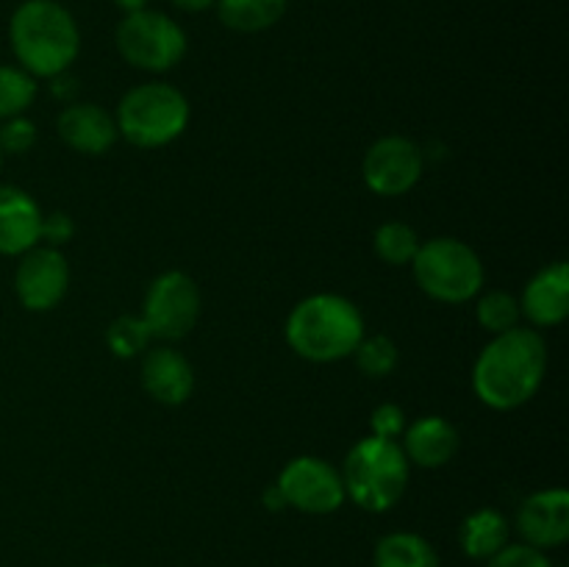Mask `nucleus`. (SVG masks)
Here are the masks:
<instances>
[{
  "instance_id": "1",
  "label": "nucleus",
  "mask_w": 569,
  "mask_h": 567,
  "mask_svg": "<svg viewBox=\"0 0 569 567\" xmlns=\"http://www.w3.org/2000/svg\"><path fill=\"white\" fill-rule=\"evenodd\" d=\"M548 372V345L537 328H511L481 350L472 367L478 400L495 411L520 409L539 392Z\"/></svg>"
},
{
  "instance_id": "2",
  "label": "nucleus",
  "mask_w": 569,
  "mask_h": 567,
  "mask_svg": "<svg viewBox=\"0 0 569 567\" xmlns=\"http://www.w3.org/2000/svg\"><path fill=\"white\" fill-rule=\"evenodd\" d=\"M9 42L17 67L33 78L67 72L81 50L76 17L56 0H26L9 22Z\"/></svg>"
},
{
  "instance_id": "3",
  "label": "nucleus",
  "mask_w": 569,
  "mask_h": 567,
  "mask_svg": "<svg viewBox=\"0 0 569 567\" xmlns=\"http://www.w3.org/2000/svg\"><path fill=\"white\" fill-rule=\"evenodd\" d=\"M283 334L300 359L328 365L353 356L356 345L365 337V317L345 295L317 292L289 311Z\"/></svg>"
},
{
  "instance_id": "4",
  "label": "nucleus",
  "mask_w": 569,
  "mask_h": 567,
  "mask_svg": "<svg viewBox=\"0 0 569 567\" xmlns=\"http://www.w3.org/2000/svg\"><path fill=\"white\" fill-rule=\"evenodd\" d=\"M345 495L365 511H389L409 487L411 465L398 439L370 434L348 450L342 465Z\"/></svg>"
},
{
  "instance_id": "5",
  "label": "nucleus",
  "mask_w": 569,
  "mask_h": 567,
  "mask_svg": "<svg viewBox=\"0 0 569 567\" xmlns=\"http://www.w3.org/2000/svg\"><path fill=\"white\" fill-rule=\"evenodd\" d=\"M189 100L178 87L164 81L139 83L122 94L117 106V133L133 148L153 150L176 142L189 126Z\"/></svg>"
},
{
  "instance_id": "6",
  "label": "nucleus",
  "mask_w": 569,
  "mask_h": 567,
  "mask_svg": "<svg viewBox=\"0 0 569 567\" xmlns=\"http://www.w3.org/2000/svg\"><path fill=\"white\" fill-rule=\"evenodd\" d=\"M415 281L428 298L439 304H467L483 287V261L476 250L456 237H437L420 242L411 259Z\"/></svg>"
},
{
  "instance_id": "7",
  "label": "nucleus",
  "mask_w": 569,
  "mask_h": 567,
  "mask_svg": "<svg viewBox=\"0 0 569 567\" xmlns=\"http://www.w3.org/2000/svg\"><path fill=\"white\" fill-rule=\"evenodd\" d=\"M114 42L122 59L144 72L172 70L187 56L183 28L153 9H139L122 17Z\"/></svg>"
},
{
  "instance_id": "8",
  "label": "nucleus",
  "mask_w": 569,
  "mask_h": 567,
  "mask_svg": "<svg viewBox=\"0 0 569 567\" xmlns=\"http://www.w3.org/2000/svg\"><path fill=\"white\" fill-rule=\"evenodd\" d=\"M200 317V289L192 276L181 270H167L148 287L142 306V320L148 322L153 339L178 342L189 337Z\"/></svg>"
},
{
  "instance_id": "9",
  "label": "nucleus",
  "mask_w": 569,
  "mask_h": 567,
  "mask_svg": "<svg viewBox=\"0 0 569 567\" xmlns=\"http://www.w3.org/2000/svg\"><path fill=\"white\" fill-rule=\"evenodd\" d=\"M283 504L303 515H331L345 504L342 472L320 456H298L278 476Z\"/></svg>"
},
{
  "instance_id": "10",
  "label": "nucleus",
  "mask_w": 569,
  "mask_h": 567,
  "mask_svg": "<svg viewBox=\"0 0 569 567\" xmlns=\"http://www.w3.org/2000/svg\"><path fill=\"white\" fill-rule=\"evenodd\" d=\"M426 172V153L409 137H381L367 148L361 178L370 192L381 198H400L420 183Z\"/></svg>"
},
{
  "instance_id": "11",
  "label": "nucleus",
  "mask_w": 569,
  "mask_h": 567,
  "mask_svg": "<svg viewBox=\"0 0 569 567\" xmlns=\"http://www.w3.org/2000/svg\"><path fill=\"white\" fill-rule=\"evenodd\" d=\"M67 287H70V267L59 248L33 245L17 261L14 295L28 311H50L59 306Z\"/></svg>"
},
{
  "instance_id": "12",
  "label": "nucleus",
  "mask_w": 569,
  "mask_h": 567,
  "mask_svg": "<svg viewBox=\"0 0 569 567\" xmlns=\"http://www.w3.org/2000/svg\"><path fill=\"white\" fill-rule=\"evenodd\" d=\"M517 531L522 543L539 550L559 548L569 539V493L561 487L528 495L517 509Z\"/></svg>"
},
{
  "instance_id": "13",
  "label": "nucleus",
  "mask_w": 569,
  "mask_h": 567,
  "mask_svg": "<svg viewBox=\"0 0 569 567\" xmlns=\"http://www.w3.org/2000/svg\"><path fill=\"white\" fill-rule=\"evenodd\" d=\"M139 381L144 392L159 404L181 406L194 389V370L181 350L159 345L153 350H144Z\"/></svg>"
},
{
  "instance_id": "14",
  "label": "nucleus",
  "mask_w": 569,
  "mask_h": 567,
  "mask_svg": "<svg viewBox=\"0 0 569 567\" xmlns=\"http://www.w3.org/2000/svg\"><path fill=\"white\" fill-rule=\"evenodd\" d=\"M520 311L533 328L561 326L569 315V267L565 261L542 267L526 284L520 298Z\"/></svg>"
},
{
  "instance_id": "15",
  "label": "nucleus",
  "mask_w": 569,
  "mask_h": 567,
  "mask_svg": "<svg viewBox=\"0 0 569 567\" xmlns=\"http://www.w3.org/2000/svg\"><path fill=\"white\" fill-rule=\"evenodd\" d=\"M59 137L67 148L83 156H100L111 150L117 142V122L114 117L98 103H70L56 120Z\"/></svg>"
},
{
  "instance_id": "16",
  "label": "nucleus",
  "mask_w": 569,
  "mask_h": 567,
  "mask_svg": "<svg viewBox=\"0 0 569 567\" xmlns=\"http://www.w3.org/2000/svg\"><path fill=\"white\" fill-rule=\"evenodd\" d=\"M42 209L20 187L0 183V256H22L39 245Z\"/></svg>"
},
{
  "instance_id": "17",
  "label": "nucleus",
  "mask_w": 569,
  "mask_h": 567,
  "mask_svg": "<svg viewBox=\"0 0 569 567\" xmlns=\"http://www.w3.org/2000/svg\"><path fill=\"white\" fill-rule=\"evenodd\" d=\"M403 454L409 465L426 467V470H437L445 467L461 448L459 428L450 420L439 415H426L406 426L403 431Z\"/></svg>"
},
{
  "instance_id": "18",
  "label": "nucleus",
  "mask_w": 569,
  "mask_h": 567,
  "mask_svg": "<svg viewBox=\"0 0 569 567\" xmlns=\"http://www.w3.org/2000/svg\"><path fill=\"white\" fill-rule=\"evenodd\" d=\"M459 543L470 559L487 561L509 543V520L498 509H478L465 517L459 528Z\"/></svg>"
},
{
  "instance_id": "19",
  "label": "nucleus",
  "mask_w": 569,
  "mask_h": 567,
  "mask_svg": "<svg viewBox=\"0 0 569 567\" xmlns=\"http://www.w3.org/2000/svg\"><path fill=\"white\" fill-rule=\"evenodd\" d=\"M372 567H442L439 554L415 531H392L378 539Z\"/></svg>"
},
{
  "instance_id": "20",
  "label": "nucleus",
  "mask_w": 569,
  "mask_h": 567,
  "mask_svg": "<svg viewBox=\"0 0 569 567\" xmlns=\"http://www.w3.org/2000/svg\"><path fill=\"white\" fill-rule=\"evenodd\" d=\"M222 26L239 33H259L276 26L287 11V0H214Z\"/></svg>"
},
{
  "instance_id": "21",
  "label": "nucleus",
  "mask_w": 569,
  "mask_h": 567,
  "mask_svg": "<svg viewBox=\"0 0 569 567\" xmlns=\"http://www.w3.org/2000/svg\"><path fill=\"white\" fill-rule=\"evenodd\" d=\"M372 245H376L378 259L387 261L392 267L411 265V259L420 250V237H417L415 228L409 222L389 220L383 226H378L376 237H372Z\"/></svg>"
},
{
  "instance_id": "22",
  "label": "nucleus",
  "mask_w": 569,
  "mask_h": 567,
  "mask_svg": "<svg viewBox=\"0 0 569 567\" xmlns=\"http://www.w3.org/2000/svg\"><path fill=\"white\" fill-rule=\"evenodd\" d=\"M33 98H37V78L28 76L22 67L0 64V122L26 115Z\"/></svg>"
},
{
  "instance_id": "23",
  "label": "nucleus",
  "mask_w": 569,
  "mask_h": 567,
  "mask_svg": "<svg viewBox=\"0 0 569 567\" xmlns=\"http://www.w3.org/2000/svg\"><path fill=\"white\" fill-rule=\"evenodd\" d=\"M150 339H153V334H150L142 315H122L106 328V345L117 359H137L148 350Z\"/></svg>"
},
{
  "instance_id": "24",
  "label": "nucleus",
  "mask_w": 569,
  "mask_h": 567,
  "mask_svg": "<svg viewBox=\"0 0 569 567\" xmlns=\"http://www.w3.org/2000/svg\"><path fill=\"white\" fill-rule=\"evenodd\" d=\"M476 317H478V322H481L483 331H489L492 337H498V334H506V331H511V328L520 326V320H522L520 300H517L515 295L495 289V292H487L478 298Z\"/></svg>"
},
{
  "instance_id": "25",
  "label": "nucleus",
  "mask_w": 569,
  "mask_h": 567,
  "mask_svg": "<svg viewBox=\"0 0 569 567\" xmlns=\"http://www.w3.org/2000/svg\"><path fill=\"white\" fill-rule=\"evenodd\" d=\"M356 365L365 376L370 378H387L398 367V345L387 337V334H372V337H361V342L353 350Z\"/></svg>"
},
{
  "instance_id": "26",
  "label": "nucleus",
  "mask_w": 569,
  "mask_h": 567,
  "mask_svg": "<svg viewBox=\"0 0 569 567\" xmlns=\"http://www.w3.org/2000/svg\"><path fill=\"white\" fill-rule=\"evenodd\" d=\"M37 145V126L26 115L0 122V153L22 156Z\"/></svg>"
},
{
  "instance_id": "27",
  "label": "nucleus",
  "mask_w": 569,
  "mask_h": 567,
  "mask_svg": "<svg viewBox=\"0 0 569 567\" xmlns=\"http://www.w3.org/2000/svg\"><path fill=\"white\" fill-rule=\"evenodd\" d=\"M487 567H553L548 554L526 543H506L492 559H487Z\"/></svg>"
},
{
  "instance_id": "28",
  "label": "nucleus",
  "mask_w": 569,
  "mask_h": 567,
  "mask_svg": "<svg viewBox=\"0 0 569 567\" xmlns=\"http://www.w3.org/2000/svg\"><path fill=\"white\" fill-rule=\"evenodd\" d=\"M76 237V222L67 211H53V215H42V226H39V242L48 248H61Z\"/></svg>"
},
{
  "instance_id": "29",
  "label": "nucleus",
  "mask_w": 569,
  "mask_h": 567,
  "mask_svg": "<svg viewBox=\"0 0 569 567\" xmlns=\"http://www.w3.org/2000/svg\"><path fill=\"white\" fill-rule=\"evenodd\" d=\"M370 426L376 437L398 439L406 431V411L398 404H381L370 417Z\"/></svg>"
},
{
  "instance_id": "30",
  "label": "nucleus",
  "mask_w": 569,
  "mask_h": 567,
  "mask_svg": "<svg viewBox=\"0 0 569 567\" xmlns=\"http://www.w3.org/2000/svg\"><path fill=\"white\" fill-rule=\"evenodd\" d=\"M76 78L70 76V72H59V76L50 78V92L56 94L59 100H72V94H76Z\"/></svg>"
},
{
  "instance_id": "31",
  "label": "nucleus",
  "mask_w": 569,
  "mask_h": 567,
  "mask_svg": "<svg viewBox=\"0 0 569 567\" xmlns=\"http://www.w3.org/2000/svg\"><path fill=\"white\" fill-rule=\"evenodd\" d=\"M264 506L270 511L287 509V504H283V495H281V489H278V484H270V487L264 489Z\"/></svg>"
},
{
  "instance_id": "32",
  "label": "nucleus",
  "mask_w": 569,
  "mask_h": 567,
  "mask_svg": "<svg viewBox=\"0 0 569 567\" xmlns=\"http://www.w3.org/2000/svg\"><path fill=\"white\" fill-rule=\"evenodd\" d=\"M172 3H176L181 11H192V14H198V11L211 9L214 0H172Z\"/></svg>"
},
{
  "instance_id": "33",
  "label": "nucleus",
  "mask_w": 569,
  "mask_h": 567,
  "mask_svg": "<svg viewBox=\"0 0 569 567\" xmlns=\"http://www.w3.org/2000/svg\"><path fill=\"white\" fill-rule=\"evenodd\" d=\"M117 6H120L126 14H131V11H139V9H148V0H114Z\"/></svg>"
},
{
  "instance_id": "34",
  "label": "nucleus",
  "mask_w": 569,
  "mask_h": 567,
  "mask_svg": "<svg viewBox=\"0 0 569 567\" xmlns=\"http://www.w3.org/2000/svg\"><path fill=\"white\" fill-rule=\"evenodd\" d=\"M0 167H3V153H0Z\"/></svg>"
},
{
  "instance_id": "35",
  "label": "nucleus",
  "mask_w": 569,
  "mask_h": 567,
  "mask_svg": "<svg viewBox=\"0 0 569 567\" xmlns=\"http://www.w3.org/2000/svg\"><path fill=\"white\" fill-rule=\"evenodd\" d=\"M94 567H106V565H94Z\"/></svg>"
}]
</instances>
